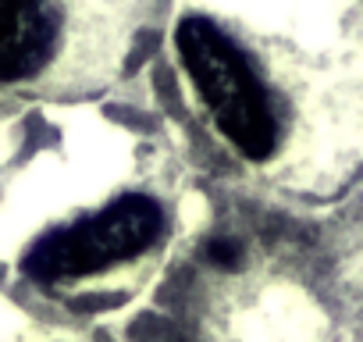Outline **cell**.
<instances>
[{"mask_svg": "<svg viewBox=\"0 0 363 342\" xmlns=\"http://www.w3.org/2000/svg\"><path fill=\"white\" fill-rule=\"evenodd\" d=\"M174 47L221 136L246 160H267L278 146V118L246 50L207 15L182 18L174 29Z\"/></svg>", "mask_w": 363, "mask_h": 342, "instance_id": "6da1fadb", "label": "cell"}, {"mask_svg": "<svg viewBox=\"0 0 363 342\" xmlns=\"http://www.w3.org/2000/svg\"><path fill=\"white\" fill-rule=\"evenodd\" d=\"M164 207L150 197H121L104 211L40 236L26 253V275L36 282H72L128 260L157 243Z\"/></svg>", "mask_w": 363, "mask_h": 342, "instance_id": "7a4b0ae2", "label": "cell"}, {"mask_svg": "<svg viewBox=\"0 0 363 342\" xmlns=\"http://www.w3.org/2000/svg\"><path fill=\"white\" fill-rule=\"evenodd\" d=\"M57 47L50 0H0V82L33 79Z\"/></svg>", "mask_w": 363, "mask_h": 342, "instance_id": "3957f363", "label": "cell"}, {"mask_svg": "<svg viewBox=\"0 0 363 342\" xmlns=\"http://www.w3.org/2000/svg\"><path fill=\"white\" fill-rule=\"evenodd\" d=\"M203 257H207V264H214L221 271H235L242 264V246L232 236H214V239H207Z\"/></svg>", "mask_w": 363, "mask_h": 342, "instance_id": "277c9868", "label": "cell"}]
</instances>
